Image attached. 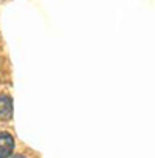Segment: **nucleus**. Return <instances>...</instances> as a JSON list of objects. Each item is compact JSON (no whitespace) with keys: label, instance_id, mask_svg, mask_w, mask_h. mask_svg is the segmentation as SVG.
<instances>
[{"label":"nucleus","instance_id":"nucleus-2","mask_svg":"<svg viewBox=\"0 0 155 158\" xmlns=\"http://www.w3.org/2000/svg\"><path fill=\"white\" fill-rule=\"evenodd\" d=\"M13 118V99L6 95H0V119H11Z\"/></svg>","mask_w":155,"mask_h":158},{"label":"nucleus","instance_id":"nucleus-3","mask_svg":"<svg viewBox=\"0 0 155 158\" xmlns=\"http://www.w3.org/2000/svg\"><path fill=\"white\" fill-rule=\"evenodd\" d=\"M13 158H25V156H22V155H16V156H13Z\"/></svg>","mask_w":155,"mask_h":158},{"label":"nucleus","instance_id":"nucleus-1","mask_svg":"<svg viewBox=\"0 0 155 158\" xmlns=\"http://www.w3.org/2000/svg\"><path fill=\"white\" fill-rule=\"evenodd\" d=\"M14 150V138L8 132H0V158H10Z\"/></svg>","mask_w":155,"mask_h":158}]
</instances>
